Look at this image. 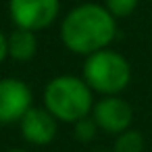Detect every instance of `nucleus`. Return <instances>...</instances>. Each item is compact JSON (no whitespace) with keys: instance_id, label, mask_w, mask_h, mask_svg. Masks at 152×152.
<instances>
[{"instance_id":"obj_13","label":"nucleus","mask_w":152,"mask_h":152,"mask_svg":"<svg viewBox=\"0 0 152 152\" xmlns=\"http://www.w3.org/2000/svg\"><path fill=\"white\" fill-rule=\"evenodd\" d=\"M4 152H27V150H23V148H9V150H4Z\"/></svg>"},{"instance_id":"obj_14","label":"nucleus","mask_w":152,"mask_h":152,"mask_svg":"<svg viewBox=\"0 0 152 152\" xmlns=\"http://www.w3.org/2000/svg\"><path fill=\"white\" fill-rule=\"evenodd\" d=\"M98 152H113V150H98Z\"/></svg>"},{"instance_id":"obj_2","label":"nucleus","mask_w":152,"mask_h":152,"mask_svg":"<svg viewBox=\"0 0 152 152\" xmlns=\"http://www.w3.org/2000/svg\"><path fill=\"white\" fill-rule=\"evenodd\" d=\"M44 108L58 123H77L83 117H90L94 108V92L83 77L77 75H56L52 77L42 94Z\"/></svg>"},{"instance_id":"obj_1","label":"nucleus","mask_w":152,"mask_h":152,"mask_svg":"<svg viewBox=\"0 0 152 152\" xmlns=\"http://www.w3.org/2000/svg\"><path fill=\"white\" fill-rule=\"evenodd\" d=\"M117 36V19L104 4L79 2L61 21V42L79 56H90L98 50L110 48Z\"/></svg>"},{"instance_id":"obj_8","label":"nucleus","mask_w":152,"mask_h":152,"mask_svg":"<svg viewBox=\"0 0 152 152\" xmlns=\"http://www.w3.org/2000/svg\"><path fill=\"white\" fill-rule=\"evenodd\" d=\"M9 44V58L17 63H27L38 54V36L36 31L15 27L11 34H7Z\"/></svg>"},{"instance_id":"obj_7","label":"nucleus","mask_w":152,"mask_h":152,"mask_svg":"<svg viewBox=\"0 0 152 152\" xmlns=\"http://www.w3.org/2000/svg\"><path fill=\"white\" fill-rule=\"evenodd\" d=\"M19 131L27 144L48 146L54 142L58 133V121L44 106H31L25 113V117L19 121Z\"/></svg>"},{"instance_id":"obj_15","label":"nucleus","mask_w":152,"mask_h":152,"mask_svg":"<svg viewBox=\"0 0 152 152\" xmlns=\"http://www.w3.org/2000/svg\"><path fill=\"white\" fill-rule=\"evenodd\" d=\"M81 2H88V0H81Z\"/></svg>"},{"instance_id":"obj_4","label":"nucleus","mask_w":152,"mask_h":152,"mask_svg":"<svg viewBox=\"0 0 152 152\" xmlns=\"http://www.w3.org/2000/svg\"><path fill=\"white\" fill-rule=\"evenodd\" d=\"M61 15V0H9V17L15 27L42 31Z\"/></svg>"},{"instance_id":"obj_6","label":"nucleus","mask_w":152,"mask_h":152,"mask_svg":"<svg viewBox=\"0 0 152 152\" xmlns=\"http://www.w3.org/2000/svg\"><path fill=\"white\" fill-rule=\"evenodd\" d=\"M90 117L96 121L98 129L110 135H119L133 123V108L121 96H102L94 102Z\"/></svg>"},{"instance_id":"obj_11","label":"nucleus","mask_w":152,"mask_h":152,"mask_svg":"<svg viewBox=\"0 0 152 152\" xmlns=\"http://www.w3.org/2000/svg\"><path fill=\"white\" fill-rule=\"evenodd\" d=\"M73 133H75V140L77 142H92L94 135L98 133V125L92 117H83L79 119L77 123H73Z\"/></svg>"},{"instance_id":"obj_10","label":"nucleus","mask_w":152,"mask_h":152,"mask_svg":"<svg viewBox=\"0 0 152 152\" xmlns=\"http://www.w3.org/2000/svg\"><path fill=\"white\" fill-rule=\"evenodd\" d=\"M140 4V0H104L106 11L115 17V19H125L129 17Z\"/></svg>"},{"instance_id":"obj_5","label":"nucleus","mask_w":152,"mask_h":152,"mask_svg":"<svg viewBox=\"0 0 152 152\" xmlns=\"http://www.w3.org/2000/svg\"><path fill=\"white\" fill-rule=\"evenodd\" d=\"M34 106L31 88L19 77L0 79V125H19L25 113Z\"/></svg>"},{"instance_id":"obj_3","label":"nucleus","mask_w":152,"mask_h":152,"mask_svg":"<svg viewBox=\"0 0 152 152\" xmlns=\"http://www.w3.org/2000/svg\"><path fill=\"white\" fill-rule=\"evenodd\" d=\"M81 77L100 96H121L131 83V63L117 50L104 48L86 56Z\"/></svg>"},{"instance_id":"obj_12","label":"nucleus","mask_w":152,"mask_h":152,"mask_svg":"<svg viewBox=\"0 0 152 152\" xmlns=\"http://www.w3.org/2000/svg\"><path fill=\"white\" fill-rule=\"evenodd\" d=\"M9 58V44H7V34L0 29V63Z\"/></svg>"},{"instance_id":"obj_9","label":"nucleus","mask_w":152,"mask_h":152,"mask_svg":"<svg viewBox=\"0 0 152 152\" xmlns=\"http://www.w3.org/2000/svg\"><path fill=\"white\" fill-rule=\"evenodd\" d=\"M144 150H146V140H144L142 131L129 127L123 133L115 135L113 152H144Z\"/></svg>"}]
</instances>
